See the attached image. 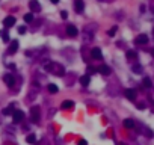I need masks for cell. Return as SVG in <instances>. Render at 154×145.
<instances>
[{
  "label": "cell",
  "instance_id": "1",
  "mask_svg": "<svg viewBox=\"0 0 154 145\" xmlns=\"http://www.w3.org/2000/svg\"><path fill=\"white\" fill-rule=\"evenodd\" d=\"M46 70L52 71V72H53L55 76H63V74H65V71H63V68H62L60 65H56V64H53V62L47 64V65H46Z\"/></svg>",
  "mask_w": 154,
  "mask_h": 145
},
{
  "label": "cell",
  "instance_id": "2",
  "mask_svg": "<svg viewBox=\"0 0 154 145\" xmlns=\"http://www.w3.org/2000/svg\"><path fill=\"white\" fill-rule=\"evenodd\" d=\"M12 119H14V123H21V121L24 119V112L23 110H14L12 113Z\"/></svg>",
  "mask_w": 154,
  "mask_h": 145
},
{
  "label": "cell",
  "instance_id": "3",
  "mask_svg": "<svg viewBox=\"0 0 154 145\" xmlns=\"http://www.w3.org/2000/svg\"><path fill=\"white\" fill-rule=\"evenodd\" d=\"M39 115H41V110L38 106H32L30 107V116H32V121H39Z\"/></svg>",
  "mask_w": 154,
  "mask_h": 145
},
{
  "label": "cell",
  "instance_id": "4",
  "mask_svg": "<svg viewBox=\"0 0 154 145\" xmlns=\"http://www.w3.org/2000/svg\"><path fill=\"white\" fill-rule=\"evenodd\" d=\"M3 24H5V27H12L14 24H15V17H12V15L6 17V18L3 20Z\"/></svg>",
  "mask_w": 154,
  "mask_h": 145
},
{
  "label": "cell",
  "instance_id": "5",
  "mask_svg": "<svg viewBox=\"0 0 154 145\" xmlns=\"http://www.w3.org/2000/svg\"><path fill=\"white\" fill-rule=\"evenodd\" d=\"M91 56L94 59H103V53H101V50H100L98 47H95V48H92V50H91Z\"/></svg>",
  "mask_w": 154,
  "mask_h": 145
},
{
  "label": "cell",
  "instance_id": "6",
  "mask_svg": "<svg viewBox=\"0 0 154 145\" xmlns=\"http://www.w3.org/2000/svg\"><path fill=\"white\" fill-rule=\"evenodd\" d=\"M3 80H5V83H6L8 86H14V85H15V79H14L12 74H5V76H3Z\"/></svg>",
  "mask_w": 154,
  "mask_h": 145
},
{
  "label": "cell",
  "instance_id": "7",
  "mask_svg": "<svg viewBox=\"0 0 154 145\" xmlns=\"http://www.w3.org/2000/svg\"><path fill=\"white\" fill-rule=\"evenodd\" d=\"M67 33H68V36H77V27L74 26V24H68L67 26Z\"/></svg>",
  "mask_w": 154,
  "mask_h": 145
},
{
  "label": "cell",
  "instance_id": "8",
  "mask_svg": "<svg viewBox=\"0 0 154 145\" xmlns=\"http://www.w3.org/2000/svg\"><path fill=\"white\" fill-rule=\"evenodd\" d=\"M17 50H18V41L14 39V41L11 42V47H9L8 53H9V55H14V53H17Z\"/></svg>",
  "mask_w": 154,
  "mask_h": 145
},
{
  "label": "cell",
  "instance_id": "9",
  "mask_svg": "<svg viewBox=\"0 0 154 145\" xmlns=\"http://www.w3.org/2000/svg\"><path fill=\"white\" fill-rule=\"evenodd\" d=\"M74 8H76V12H83V9H85L83 0H76V2H74Z\"/></svg>",
  "mask_w": 154,
  "mask_h": 145
},
{
  "label": "cell",
  "instance_id": "10",
  "mask_svg": "<svg viewBox=\"0 0 154 145\" xmlns=\"http://www.w3.org/2000/svg\"><path fill=\"white\" fill-rule=\"evenodd\" d=\"M29 6H30V9H32L33 12H39V11H41V5L36 2V0H30Z\"/></svg>",
  "mask_w": 154,
  "mask_h": 145
},
{
  "label": "cell",
  "instance_id": "11",
  "mask_svg": "<svg viewBox=\"0 0 154 145\" xmlns=\"http://www.w3.org/2000/svg\"><path fill=\"white\" fill-rule=\"evenodd\" d=\"M98 71L101 72L103 76H109L112 72V70H111V67H107V65H101L100 68H98Z\"/></svg>",
  "mask_w": 154,
  "mask_h": 145
},
{
  "label": "cell",
  "instance_id": "12",
  "mask_svg": "<svg viewBox=\"0 0 154 145\" xmlns=\"http://www.w3.org/2000/svg\"><path fill=\"white\" fill-rule=\"evenodd\" d=\"M89 82H91L89 74H85V76L80 77V85H82V86H88V85H89Z\"/></svg>",
  "mask_w": 154,
  "mask_h": 145
},
{
  "label": "cell",
  "instance_id": "13",
  "mask_svg": "<svg viewBox=\"0 0 154 145\" xmlns=\"http://www.w3.org/2000/svg\"><path fill=\"white\" fill-rule=\"evenodd\" d=\"M125 97H127L128 100L133 101V100L136 98V92H135L133 89H125Z\"/></svg>",
  "mask_w": 154,
  "mask_h": 145
},
{
  "label": "cell",
  "instance_id": "14",
  "mask_svg": "<svg viewBox=\"0 0 154 145\" xmlns=\"http://www.w3.org/2000/svg\"><path fill=\"white\" fill-rule=\"evenodd\" d=\"M73 107H74V101H71V100H65L60 106V109H73Z\"/></svg>",
  "mask_w": 154,
  "mask_h": 145
},
{
  "label": "cell",
  "instance_id": "15",
  "mask_svg": "<svg viewBox=\"0 0 154 145\" xmlns=\"http://www.w3.org/2000/svg\"><path fill=\"white\" fill-rule=\"evenodd\" d=\"M135 42H136V44H147V42H148V36H147V35H139V36L135 39Z\"/></svg>",
  "mask_w": 154,
  "mask_h": 145
},
{
  "label": "cell",
  "instance_id": "16",
  "mask_svg": "<svg viewBox=\"0 0 154 145\" xmlns=\"http://www.w3.org/2000/svg\"><path fill=\"white\" fill-rule=\"evenodd\" d=\"M124 127H125V129H133V127H135L133 119H125V121H124Z\"/></svg>",
  "mask_w": 154,
  "mask_h": 145
},
{
  "label": "cell",
  "instance_id": "17",
  "mask_svg": "<svg viewBox=\"0 0 154 145\" xmlns=\"http://www.w3.org/2000/svg\"><path fill=\"white\" fill-rule=\"evenodd\" d=\"M47 89H49V92H52V94H56V92H57V86H56L55 83H50V85L47 86Z\"/></svg>",
  "mask_w": 154,
  "mask_h": 145
},
{
  "label": "cell",
  "instance_id": "18",
  "mask_svg": "<svg viewBox=\"0 0 154 145\" xmlns=\"http://www.w3.org/2000/svg\"><path fill=\"white\" fill-rule=\"evenodd\" d=\"M142 86H144V88H151V80H150L148 77H145V79L142 80Z\"/></svg>",
  "mask_w": 154,
  "mask_h": 145
},
{
  "label": "cell",
  "instance_id": "19",
  "mask_svg": "<svg viewBox=\"0 0 154 145\" xmlns=\"http://www.w3.org/2000/svg\"><path fill=\"white\" fill-rule=\"evenodd\" d=\"M14 113V106H8L6 109H3V115H11Z\"/></svg>",
  "mask_w": 154,
  "mask_h": 145
},
{
  "label": "cell",
  "instance_id": "20",
  "mask_svg": "<svg viewBox=\"0 0 154 145\" xmlns=\"http://www.w3.org/2000/svg\"><path fill=\"white\" fill-rule=\"evenodd\" d=\"M26 141H27L29 144H35V142H36V136H35V135H29V136L26 138Z\"/></svg>",
  "mask_w": 154,
  "mask_h": 145
},
{
  "label": "cell",
  "instance_id": "21",
  "mask_svg": "<svg viewBox=\"0 0 154 145\" xmlns=\"http://www.w3.org/2000/svg\"><path fill=\"white\" fill-rule=\"evenodd\" d=\"M127 58H128V59H136V58H138V55H136L135 52H131V50H130V52H127Z\"/></svg>",
  "mask_w": 154,
  "mask_h": 145
},
{
  "label": "cell",
  "instance_id": "22",
  "mask_svg": "<svg viewBox=\"0 0 154 145\" xmlns=\"http://www.w3.org/2000/svg\"><path fill=\"white\" fill-rule=\"evenodd\" d=\"M32 20H33V14H26V15H24V21H26V23H30Z\"/></svg>",
  "mask_w": 154,
  "mask_h": 145
},
{
  "label": "cell",
  "instance_id": "23",
  "mask_svg": "<svg viewBox=\"0 0 154 145\" xmlns=\"http://www.w3.org/2000/svg\"><path fill=\"white\" fill-rule=\"evenodd\" d=\"M18 33H20V35L26 33V26H20V27H18Z\"/></svg>",
  "mask_w": 154,
  "mask_h": 145
},
{
  "label": "cell",
  "instance_id": "24",
  "mask_svg": "<svg viewBox=\"0 0 154 145\" xmlns=\"http://www.w3.org/2000/svg\"><path fill=\"white\" fill-rule=\"evenodd\" d=\"M2 38H3V41H5V42H8V41H9V35H8L6 32H2Z\"/></svg>",
  "mask_w": 154,
  "mask_h": 145
},
{
  "label": "cell",
  "instance_id": "25",
  "mask_svg": "<svg viewBox=\"0 0 154 145\" xmlns=\"http://www.w3.org/2000/svg\"><path fill=\"white\" fill-rule=\"evenodd\" d=\"M115 33H116V26H115V27H112L111 30H109V36H113Z\"/></svg>",
  "mask_w": 154,
  "mask_h": 145
},
{
  "label": "cell",
  "instance_id": "26",
  "mask_svg": "<svg viewBox=\"0 0 154 145\" xmlns=\"http://www.w3.org/2000/svg\"><path fill=\"white\" fill-rule=\"evenodd\" d=\"M60 15H62V18H67V17H68L67 11H62V12H60Z\"/></svg>",
  "mask_w": 154,
  "mask_h": 145
},
{
  "label": "cell",
  "instance_id": "27",
  "mask_svg": "<svg viewBox=\"0 0 154 145\" xmlns=\"http://www.w3.org/2000/svg\"><path fill=\"white\" fill-rule=\"evenodd\" d=\"M79 145H88V142H86L85 139H80V141H79Z\"/></svg>",
  "mask_w": 154,
  "mask_h": 145
},
{
  "label": "cell",
  "instance_id": "28",
  "mask_svg": "<svg viewBox=\"0 0 154 145\" xmlns=\"http://www.w3.org/2000/svg\"><path fill=\"white\" fill-rule=\"evenodd\" d=\"M52 3H55V5H56V3H59V0H52Z\"/></svg>",
  "mask_w": 154,
  "mask_h": 145
},
{
  "label": "cell",
  "instance_id": "29",
  "mask_svg": "<svg viewBox=\"0 0 154 145\" xmlns=\"http://www.w3.org/2000/svg\"><path fill=\"white\" fill-rule=\"evenodd\" d=\"M153 33H154V30H153Z\"/></svg>",
  "mask_w": 154,
  "mask_h": 145
}]
</instances>
